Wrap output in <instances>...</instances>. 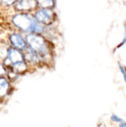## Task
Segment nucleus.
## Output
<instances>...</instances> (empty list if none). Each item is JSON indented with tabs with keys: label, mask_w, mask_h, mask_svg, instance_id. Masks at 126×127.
<instances>
[{
	"label": "nucleus",
	"mask_w": 126,
	"mask_h": 127,
	"mask_svg": "<svg viewBox=\"0 0 126 127\" xmlns=\"http://www.w3.org/2000/svg\"><path fill=\"white\" fill-rule=\"evenodd\" d=\"M29 48L36 52L41 60H48L50 55V48L48 41L40 34L30 33L26 36Z\"/></svg>",
	"instance_id": "1"
},
{
	"label": "nucleus",
	"mask_w": 126,
	"mask_h": 127,
	"mask_svg": "<svg viewBox=\"0 0 126 127\" xmlns=\"http://www.w3.org/2000/svg\"><path fill=\"white\" fill-rule=\"evenodd\" d=\"M36 20L27 13H18L13 17V24L20 30L24 32L31 33L33 32V26Z\"/></svg>",
	"instance_id": "2"
},
{
	"label": "nucleus",
	"mask_w": 126,
	"mask_h": 127,
	"mask_svg": "<svg viewBox=\"0 0 126 127\" xmlns=\"http://www.w3.org/2000/svg\"><path fill=\"white\" fill-rule=\"evenodd\" d=\"M55 19V13L51 9H40L35 13V19L42 25H50Z\"/></svg>",
	"instance_id": "3"
},
{
	"label": "nucleus",
	"mask_w": 126,
	"mask_h": 127,
	"mask_svg": "<svg viewBox=\"0 0 126 127\" xmlns=\"http://www.w3.org/2000/svg\"><path fill=\"white\" fill-rule=\"evenodd\" d=\"M10 40L14 48L19 51H25L27 49V42L24 38L17 33H13L10 36Z\"/></svg>",
	"instance_id": "4"
},
{
	"label": "nucleus",
	"mask_w": 126,
	"mask_h": 127,
	"mask_svg": "<svg viewBox=\"0 0 126 127\" xmlns=\"http://www.w3.org/2000/svg\"><path fill=\"white\" fill-rule=\"evenodd\" d=\"M7 58L11 62L12 65L19 63L22 62H25V57L22 53L14 48H8V53H7Z\"/></svg>",
	"instance_id": "5"
},
{
	"label": "nucleus",
	"mask_w": 126,
	"mask_h": 127,
	"mask_svg": "<svg viewBox=\"0 0 126 127\" xmlns=\"http://www.w3.org/2000/svg\"><path fill=\"white\" fill-rule=\"evenodd\" d=\"M37 6V1H29V0H23L15 1V8L22 10V11H27L33 10Z\"/></svg>",
	"instance_id": "6"
},
{
	"label": "nucleus",
	"mask_w": 126,
	"mask_h": 127,
	"mask_svg": "<svg viewBox=\"0 0 126 127\" xmlns=\"http://www.w3.org/2000/svg\"><path fill=\"white\" fill-rule=\"evenodd\" d=\"M25 51H26V52L24 54L25 59H26L28 62L32 63H34V64H36V63H39L41 58L39 57V56L36 52H34L30 48H27V49H26Z\"/></svg>",
	"instance_id": "7"
},
{
	"label": "nucleus",
	"mask_w": 126,
	"mask_h": 127,
	"mask_svg": "<svg viewBox=\"0 0 126 127\" xmlns=\"http://www.w3.org/2000/svg\"><path fill=\"white\" fill-rule=\"evenodd\" d=\"M12 71L16 74H22L26 71L27 70V65L25 62H22L19 63H16L12 65Z\"/></svg>",
	"instance_id": "8"
},
{
	"label": "nucleus",
	"mask_w": 126,
	"mask_h": 127,
	"mask_svg": "<svg viewBox=\"0 0 126 127\" xmlns=\"http://www.w3.org/2000/svg\"><path fill=\"white\" fill-rule=\"evenodd\" d=\"M9 89V83L4 77H0V97L4 96Z\"/></svg>",
	"instance_id": "9"
},
{
	"label": "nucleus",
	"mask_w": 126,
	"mask_h": 127,
	"mask_svg": "<svg viewBox=\"0 0 126 127\" xmlns=\"http://www.w3.org/2000/svg\"><path fill=\"white\" fill-rule=\"evenodd\" d=\"M55 5V1L51 0H44L38 1L37 6L41 7V9H51Z\"/></svg>",
	"instance_id": "10"
},
{
	"label": "nucleus",
	"mask_w": 126,
	"mask_h": 127,
	"mask_svg": "<svg viewBox=\"0 0 126 127\" xmlns=\"http://www.w3.org/2000/svg\"><path fill=\"white\" fill-rule=\"evenodd\" d=\"M111 119L112 121H114V122H117V123H120V124H122V123L124 122L123 120L121 118H120L117 115H115V114H113V115H111Z\"/></svg>",
	"instance_id": "11"
},
{
	"label": "nucleus",
	"mask_w": 126,
	"mask_h": 127,
	"mask_svg": "<svg viewBox=\"0 0 126 127\" xmlns=\"http://www.w3.org/2000/svg\"><path fill=\"white\" fill-rule=\"evenodd\" d=\"M119 68H120V71L121 74L123 76V79H124L125 82L126 83V68L125 66H123L122 64L119 63Z\"/></svg>",
	"instance_id": "12"
},
{
	"label": "nucleus",
	"mask_w": 126,
	"mask_h": 127,
	"mask_svg": "<svg viewBox=\"0 0 126 127\" xmlns=\"http://www.w3.org/2000/svg\"><path fill=\"white\" fill-rule=\"evenodd\" d=\"M126 43V25H125V33H124V36H123V40H122L121 43H120V44L117 47V48H120V47H122L123 45H124Z\"/></svg>",
	"instance_id": "13"
},
{
	"label": "nucleus",
	"mask_w": 126,
	"mask_h": 127,
	"mask_svg": "<svg viewBox=\"0 0 126 127\" xmlns=\"http://www.w3.org/2000/svg\"><path fill=\"white\" fill-rule=\"evenodd\" d=\"M5 74H6V69H5V68L1 64H0V77L4 76Z\"/></svg>",
	"instance_id": "14"
},
{
	"label": "nucleus",
	"mask_w": 126,
	"mask_h": 127,
	"mask_svg": "<svg viewBox=\"0 0 126 127\" xmlns=\"http://www.w3.org/2000/svg\"><path fill=\"white\" fill-rule=\"evenodd\" d=\"M119 127H126V122H123V123L120 124V125Z\"/></svg>",
	"instance_id": "15"
}]
</instances>
